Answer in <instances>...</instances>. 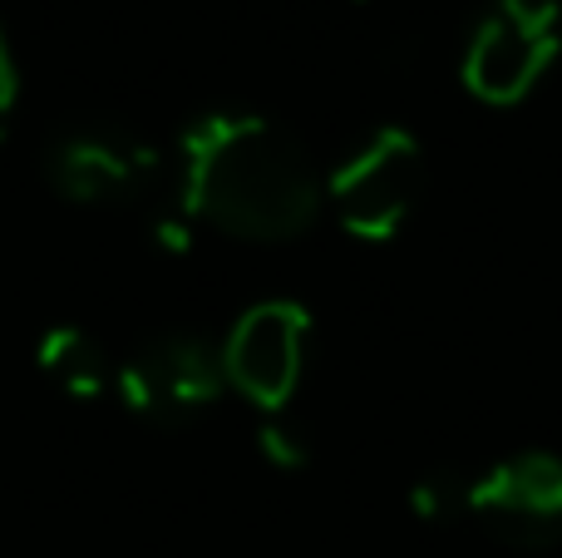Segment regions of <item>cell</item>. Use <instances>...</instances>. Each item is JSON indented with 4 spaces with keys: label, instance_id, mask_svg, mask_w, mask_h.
<instances>
[{
    "label": "cell",
    "instance_id": "3957f363",
    "mask_svg": "<svg viewBox=\"0 0 562 558\" xmlns=\"http://www.w3.org/2000/svg\"><path fill=\"white\" fill-rule=\"evenodd\" d=\"M425 193V154L409 129H375L346 164L330 174L326 198L340 227L360 243H385L405 227Z\"/></svg>",
    "mask_w": 562,
    "mask_h": 558
},
{
    "label": "cell",
    "instance_id": "277c9868",
    "mask_svg": "<svg viewBox=\"0 0 562 558\" xmlns=\"http://www.w3.org/2000/svg\"><path fill=\"white\" fill-rule=\"evenodd\" d=\"M223 346L193 332H158L119 366V401L154 425H183L223 395Z\"/></svg>",
    "mask_w": 562,
    "mask_h": 558
},
{
    "label": "cell",
    "instance_id": "6da1fadb",
    "mask_svg": "<svg viewBox=\"0 0 562 558\" xmlns=\"http://www.w3.org/2000/svg\"><path fill=\"white\" fill-rule=\"evenodd\" d=\"M178 203L188 217L243 243H286L321 213V178L291 129L262 114H203L183 129L173 158Z\"/></svg>",
    "mask_w": 562,
    "mask_h": 558
},
{
    "label": "cell",
    "instance_id": "8992f818",
    "mask_svg": "<svg viewBox=\"0 0 562 558\" xmlns=\"http://www.w3.org/2000/svg\"><path fill=\"white\" fill-rule=\"evenodd\" d=\"M311 316L291 297L252 302L223 342V371L237 395H247L262 411H281L306 371Z\"/></svg>",
    "mask_w": 562,
    "mask_h": 558
},
{
    "label": "cell",
    "instance_id": "7a4b0ae2",
    "mask_svg": "<svg viewBox=\"0 0 562 558\" xmlns=\"http://www.w3.org/2000/svg\"><path fill=\"white\" fill-rule=\"evenodd\" d=\"M49 183L79 208H148L164 188V154L134 129L79 124L49 144Z\"/></svg>",
    "mask_w": 562,
    "mask_h": 558
},
{
    "label": "cell",
    "instance_id": "52a82bcc",
    "mask_svg": "<svg viewBox=\"0 0 562 558\" xmlns=\"http://www.w3.org/2000/svg\"><path fill=\"white\" fill-rule=\"evenodd\" d=\"M469 514L514 549H548L562 539V460L524 450L469 484Z\"/></svg>",
    "mask_w": 562,
    "mask_h": 558
},
{
    "label": "cell",
    "instance_id": "30bf717a",
    "mask_svg": "<svg viewBox=\"0 0 562 558\" xmlns=\"http://www.w3.org/2000/svg\"><path fill=\"white\" fill-rule=\"evenodd\" d=\"M257 445H262V455L277 465V470H301V465L311 460V445L301 440L296 425H281V421L262 425V431H257Z\"/></svg>",
    "mask_w": 562,
    "mask_h": 558
},
{
    "label": "cell",
    "instance_id": "ba28073f",
    "mask_svg": "<svg viewBox=\"0 0 562 558\" xmlns=\"http://www.w3.org/2000/svg\"><path fill=\"white\" fill-rule=\"evenodd\" d=\"M35 361H40V371L65 395H75V401H99V395H109L119 381L114 356H109L104 342H99L94 332H85V326H49L35 346Z\"/></svg>",
    "mask_w": 562,
    "mask_h": 558
},
{
    "label": "cell",
    "instance_id": "8fae6325",
    "mask_svg": "<svg viewBox=\"0 0 562 558\" xmlns=\"http://www.w3.org/2000/svg\"><path fill=\"white\" fill-rule=\"evenodd\" d=\"M15 99H20L15 55H10V40H5V30H0V134L10 129V114H15Z\"/></svg>",
    "mask_w": 562,
    "mask_h": 558
},
{
    "label": "cell",
    "instance_id": "5b68a950",
    "mask_svg": "<svg viewBox=\"0 0 562 558\" xmlns=\"http://www.w3.org/2000/svg\"><path fill=\"white\" fill-rule=\"evenodd\" d=\"M558 59L553 0H494L464 49V85L488 104H518Z\"/></svg>",
    "mask_w": 562,
    "mask_h": 558
},
{
    "label": "cell",
    "instance_id": "9c48e42d",
    "mask_svg": "<svg viewBox=\"0 0 562 558\" xmlns=\"http://www.w3.org/2000/svg\"><path fill=\"white\" fill-rule=\"evenodd\" d=\"M469 484L459 470H429L419 475V484L409 490V504H415L419 520L439 524V520H454V514H469Z\"/></svg>",
    "mask_w": 562,
    "mask_h": 558
}]
</instances>
